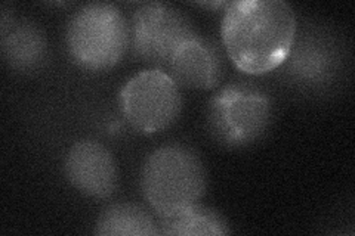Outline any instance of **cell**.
I'll use <instances>...</instances> for the list:
<instances>
[{"label": "cell", "instance_id": "obj_1", "mask_svg": "<svg viewBox=\"0 0 355 236\" xmlns=\"http://www.w3.org/2000/svg\"><path fill=\"white\" fill-rule=\"evenodd\" d=\"M297 35L293 8L283 0H237L224 10L220 37L232 65L263 75L287 60Z\"/></svg>", "mask_w": 355, "mask_h": 236}, {"label": "cell", "instance_id": "obj_2", "mask_svg": "<svg viewBox=\"0 0 355 236\" xmlns=\"http://www.w3.org/2000/svg\"><path fill=\"white\" fill-rule=\"evenodd\" d=\"M206 188V167L188 146H160L142 164L141 189L155 217L173 216L198 204Z\"/></svg>", "mask_w": 355, "mask_h": 236}, {"label": "cell", "instance_id": "obj_3", "mask_svg": "<svg viewBox=\"0 0 355 236\" xmlns=\"http://www.w3.org/2000/svg\"><path fill=\"white\" fill-rule=\"evenodd\" d=\"M71 60L86 71L111 70L130 48V26L111 3H87L71 17L65 31Z\"/></svg>", "mask_w": 355, "mask_h": 236}, {"label": "cell", "instance_id": "obj_4", "mask_svg": "<svg viewBox=\"0 0 355 236\" xmlns=\"http://www.w3.org/2000/svg\"><path fill=\"white\" fill-rule=\"evenodd\" d=\"M272 118L271 99L248 83L227 84L210 98L206 120L210 136L225 148H246L259 140Z\"/></svg>", "mask_w": 355, "mask_h": 236}, {"label": "cell", "instance_id": "obj_5", "mask_svg": "<svg viewBox=\"0 0 355 236\" xmlns=\"http://www.w3.org/2000/svg\"><path fill=\"white\" fill-rule=\"evenodd\" d=\"M119 100L129 125L142 134L169 129L182 111L180 86L169 73L159 69L144 70L129 78Z\"/></svg>", "mask_w": 355, "mask_h": 236}, {"label": "cell", "instance_id": "obj_6", "mask_svg": "<svg viewBox=\"0 0 355 236\" xmlns=\"http://www.w3.org/2000/svg\"><path fill=\"white\" fill-rule=\"evenodd\" d=\"M196 36L191 19L181 9L169 3L150 2L139 6L132 17V56L154 69H168L181 44Z\"/></svg>", "mask_w": 355, "mask_h": 236}, {"label": "cell", "instance_id": "obj_7", "mask_svg": "<svg viewBox=\"0 0 355 236\" xmlns=\"http://www.w3.org/2000/svg\"><path fill=\"white\" fill-rule=\"evenodd\" d=\"M340 62V49L335 39L321 30H313L301 36L296 35L283 65L286 75L296 84L321 89L335 80Z\"/></svg>", "mask_w": 355, "mask_h": 236}, {"label": "cell", "instance_id": "obj_8", "mask_svg": "<svg viewBox=\"0 0 355 236\" xmlns=\"http://www.w3.org/2000/svg\"><path fill=\"white\" fill-rule=\"evenodd\" d=\"M69 183L87 198L104 199L117 188V167L105 146L94 139L76 142L64 160Z\"/></svg>", "mask_w": 355, "mask_h": 236}, {"label": "cell", "instance_id": "obj_9", "mask_svg": "<svg viewBox=\"0 0 355 236\" xmlns=\"http://www.w3.org/2000/svg\"><path fill=\"white\" fill-rule=\"evenodd\" d=\"M169 74L180 87L210 91L224 75V62L215 43L196 36L182 43L169 64Z\"/></svg>", "mask_w": 355, "mask_h": 236}, {"label": "cell", "instance_id": "obj_10", "mask_svg": "<svg viewBox=\"0 0 355 236\" xmlns=\"http://www.w3.org/2000/svg\"><path fill=\"white\" fill-rule=\"evenodd\" d=\"M0 46L5 64L10 70L27 74L37 71L48 60V42L42 30L27 19L19 21L2 6Z\"/></svg>", "mask_w": 355, "mask_h": 236}, {"label": "cell", "instance_id": "obj_11", "mask_svg": "<svg viewBox=\"0 0 355 236\" xmlns=\"http://www.w3.org/2000/svg\"><path fill=\"white\" fill-rule=\"evenodd\" d=\"M99 236H153L160 235L155 216L137 204H114L105 208L96 220Z\"/></svg>", "mask_w": 355, "mask_h": 236}, {"label": "cell", "instance_id": "obj_12", "mask_svg": "<svg viewBox=\"0 0 355 236\" xmlns=\"http://www.w3.org/2000/svg\"><path fill=\"white\" fill-rule=\"evenodd\" d=\"M160 235L168 236H200V235H228L230 224L218 211L196 204L173 216L155 217Z\"/></svg>", "mask_w": 355, "mask_h": 236}]
</instances>
